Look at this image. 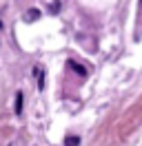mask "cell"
Wrapping results in <instances>:
<instances>
[{
  "mask_svg": "<svg viewBox=\"0 0 142 146\" xmlns=\"http://www.w3.org/2000/svg\"><path fill=\"white\" fill-rule=\"evenodd\" d=\"M67 66H69V69H71V71H73V73H78L80 78H84V75H87V69H84L82 64L73 62V60H69V62H67Z\"/></svg>",
  "mask_w": 142,
  "mask_h": 146,
  "instance_id": "cell-1",
  "label": "cell"
},
{
  "mask_svg": "<svg viewBox=\"0 0 142 146\" xmlns=\"http://www.w3.org/2000/svg\"><path fill=\"white\" fill-rule=\"evenodd\" d=\"M22 102H25V98H22V93L18 91V93H16V104H13V111H16V115H20V113H22Z\"/></svg>",
  "mask_w": 142,
  "mask_h": 146,
  "instance_id": "cell-2",
  "label": "cell"
},
{
  "mask_svg": "<svg viewBox=\"0 0 142 146\" xmlns=\"http://www.w3.org/2000/svg\"><path fill=\"white\" fill-rule=\"evenodd\" d=\"M38 18H40V11L38 9H29L27 16H25V20H29V22H33V20H38Z\"/></svg>",
  "mask_w": 142,
  "mask_h": 146,
  "instance_id": "cell-3",
  "label": "cell"
},
{
  "mask_svg": "<svg viewBox=\"0 0 142 146\" xmlns=\"http://www.w3.org/2000/svg\"><path fill=\"white\" fill-rule=\"evenodd\" d=\"M80 144V137L78 135H69L67 139H64V146H78Z\"/></svg>",
  "mask_w": 142,
  "mask_h": 146,
  "instance_id": "cell-4",
  "label": "cell"
},
{
  "mask_svg": "<svg viewBox=\"0 0 142 146\" xmlns=\"http://www.w3.org/2000/svg\"><path fill=\"white\" fill-rule=\"evenodd\" d=\"M60 11V2H51V13H58Z\"/></svg>",
  "mask_w": 142,
  "mask_h": 146,
  "instance_id": "cell-5",
  "label": "cell"
},
{
  "mask_svg": "<svg viewBox=\"0 0 142 146\" xmlns=\"http://www.w3.org/2000/svg\"><path fill=\"white\" fill-rule=\"evenodd\" d=\"M140 5H142V0H140Z\"/></svg>",
  "mask_w": 142,
  "mask_h": 146,
  "instance_id": "cell-6",
  "label": "cell"
}]
</instances>
